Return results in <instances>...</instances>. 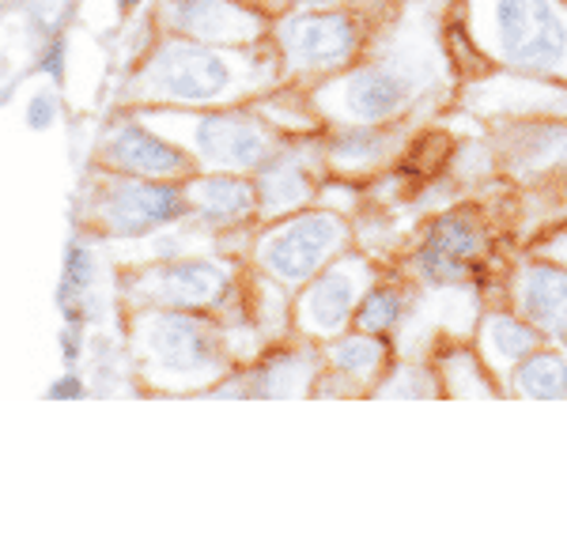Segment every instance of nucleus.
Instances as JSON below:
<instances>
[{
	"label": "nucleus",
	"mask_w": 567,
	"mask_h": 559,
	"mask_svg": "<svg viewBox=\"0 0 567 559\" xmlns=\"http://www.w3.org/2000/svg\"><path fill=\"white\" fill-rule=\"evenodd\" d=\"M194 213L205 227H235L258 213L254 178L235 170H216L194 186Z\"/></svg>",
	"instance_id": "nucleus-21"
},
{
	"label": "nucleus",
	"mask_w": 567,
	"mask_h": 559,
	"mask_svg": "<svg viewBox=\"0 0 567 559\" xmlns=\"http://www.w3.org/2000/svg\"><path fill=\"white\" fill-rule=\"evenodd\" d=\"M470 344L477 348V355L484 360L492 374L499 379H507V371L515 363H523L534 348L545 344V337L537 333L534 325L526 322L518 310H511L503 299H488L481 307L477 322H473V333H470Z\"/></svg>",
	"instance_id": "nucleus-12"
},
{
	"label": "nucleus",
	"mask_w": 567,
	"mask_h": 559,
	"mask_svg": "<svg viewBox=\"0 0 567 559\" xmlns=\"http://www.w3.org/2000/svg\"><path fill=\"white\" fill-rule=\"evenodd\" d=\"M526 250L545 253V258H553L556 265H564V269H567V216L556 219V224L542 227V231L526 242Z\"/></svg>",
	"instance_id": "nucleus-27"
},
{
	"label": "nucleus",
	"mask_w": 567,
	"mask_h": 559,
	"mask_svg": "<svg viewBox=\"0 0 567 559\" xmlns=\"http://www.w3.org/2000/svg\"><path fill=\"white\" fill-rule=\"evenodd\" d=\"M496 152V170L515 189L548 186L567 178V117H507L484 125Z\"/></svg>",
	"instance_id": "nucleus-4"
},
{
	"label": "nucleus",
	"mask_w": 567,
	"mask_h": 559,
	"mask_svg": "<svg viewBox=\"0 0 567 559\" xmlns=\"http://www.w3.org/2000/svg\"><path fill=\"white\" fill-rule=\"evenodd\" d=\"M393 152H398V133H393V125L344 122L341 130H333L326 141L329 167L349 170V174H371V170L386 167V163H393Z\"/></svg>",
	"instance_id": "nucleus-18"
},
{
	"label": "nucleus",
	"mask_w": 567,
	"mask_h": 559,
	"mask_svg": "<svg viewBox=\"0 0 567 559\" xmlns=\"http://www.w3.org/2000/svg\"><path fill=\"white\" fill-rule=\"evenodd\" d=\"M405 318H409V288L405 283L401 280H371L368 288H363L360 302H355L352 329L386 337L405 322Z\"/></svg>",
	"instance_id": "nucleus-24"
},
{
	"label": "nucleus",
	"mask_w": 567,
	"mask_h": 559,
	"mask_svg": "<svg viewBox=\"0 0 567 559\" xmlns=\"http://www.w3.org/2000/svg\"><path fill=\"white\" fill-rule=\"evenodd\" d=\"M462 103L484 125L507 122V117H542V114L567 117V84L542 76H523V72L484 69V76H477L462 91Z\"/></svg>",
	"instance_id": "nucleus-9"
},
{
	"label": "nucleus",
	"mask_w": 567,
	"mask_h": 559,
	"mask_svg": "<svg viewBox=\"0 0 567 559\" xmlns=\"http://www.w3.org/2000/svg\"><path fill=\"white\" fill-rule=\"evenodd\" d=\"M254 194H258V213L261 216H291L315 197V182L303 163V155L291 148H277L269 159L254 170Z\"/></svg>",
	"instance_id": "nucleus-16"
},
{
	"label": "nucleus",
	"mask_w": 567,
	"mask_h": 559,
	"mask_svg": "<svg viewBox=\"0 0 567 559\" xmlns=\"http://www.w3.org/2000/svg\"><path fill=\"white\" fill-rule=\"evenodd\" d=\"M152 80L175 103H216L239 84V69L231 65L227 53H219V45L178 39L159 50Z\"/></svg>",
	"instance_id": "nucleus-8"
},
{
	"label": "nucleus",
	"mask_w": 567,
	"mask_h": 559,
	"mask_svg": "<svg viewBox=\"0 0 567 559\" xmlns=\"http://www.w3.org/2000/svg\"><path fill=\"white\" fill-rule=\"evenodd\" d=\"M326 360H329V371L341 382L371 390V382H379L382 374L390 371V341L379 333H363V329L337 333V337H329Z\"/></svg>",
	"instance_id": "nucleus-22"
},
{
	"label": "nucleus",
	"mask_w": 567,
	"mask_h": 559,
	"mask_svg": "<svg viewBox=\"0 0 567 559\" xmlns=\"http://www.w3.org/2000/svg\"><path fill=\"white\" fill-rule=\"evenodd\" d=\"M462 27L484 69L567 84V0H462Z\"/></svg>",
	"instance_id": "nucleus-1"
},
{
	"label": "nucleus",
	"mask_w": 567,
	"mask_h": 559,
	"mask_svg": "<svg viewBox=\"0 0 567 559\" xmlns=\"http://www.w3.org/2000/svg\"><path fill=\"white\" fill-rule=\"evenodd\" d=\"M427 69L413 61H390V65H360L337 80V110L341 122L393 125L409 114L427 87Z\"/></svg>",
	"instance_id": "nucleus-6"
},
{
	"label": "nucleus",
	"mask_w": 567,
	"mask_h": 559,
	"mask_svg": "<svg viewBox=\"0 0 567 559\" xmlns=\"http://www.w3.org/2000/svg\"><path fill=\"white\" fill-rule=\"evenodd\" d=\"M439 386H443V397H458V401H507L503 397V386L496 374L484 366V360L477 355V348L470 341L446 348L443 355H439Z\"/></svg>",
	"instance_id": "nucleus-23"
},
{
	"label": "nucleus",
	"mask_w": 567,
	"mask_h": 559,
	"mask_svg": "<svg viewBox=\"0 0 567 559\" xmlns=\"http://www.w3.org/2000/svg\"><path fill=\"white\" fill-rule=\"evenodd\" d=\"M61 65H65V45H53V53H50V61H45V72L50 76H61Z\"/></svg>",
	"instance_id": "nucleus-30"
},
{
	"label": "nucleus",
	"mask_w": 567,
	"mask_h": 559,
	"mask_svg": "<svg viewBox=\"0 0 567 559\" xmlns=\"http://www.w3.org/2000/svg\"><path fill=\"white\" fill-rule=\"evenodd\" d=\"M496 299L526 318L548 344H567V269L545 253L523 250L503 261Z\"/></svg>",
	"instance_id": "nucleus-7"
},
{
	"label": "nucleus",
	"mask_w": 567,
	"mask_h": 559,
	"mask_svg": "<svg viewBox=\"0 0 567 559\" xmlns=\"http://www.w3.org/2000/svg\"><path fill=\"white\" fill-rule=\"evenodd\" d=\"M363 27L344 8H296L277 23V45L288 72L329 76L355 61L363 50Z\"/></svg>",
	"instance_id": "nucleus-5"
},
{
	"label": "nucleus",
	"mask_w": 567,
	"mask_h": 559,
	"mask_svg": "<svg viewBox=\"0 0 567 559\" xmlns=\"http://www.w3.org/2000/svg\"><path fill=\"white\" fill-rule=\"evenodd\" d=\"M371 283V265L363 258H337L329 261L315 280H307L299 288V329H307L310 337H329L344 333L352 325L355 302H360L363 288Z\"/></svg>",
	"instance_id": "nucleus-10"
},
{
	"label": "nucleus",
	"mask_w": 567,
	"mask_h": 559,
	"mask_svg": "<svg viewBox=\"0 0 567 559\" xmlns=\"http://www.w3.org/2000/svg\"><path fill=\"white\" fill-rule=\"evenodd\" d=\"M507 401H567V344H542L503 379Z\"/></svg>",
	"instance_id": "nucleus-20"
},
{
	"label": "nucleus",
	"mask_w": 567,
	"mask_h": 559,
	"mask_svg": "<svg viewBox=\"0 0 567 559\" xmlns=\"http://www.w3.org/2000/svg\"><path fill=\"white\" fill-rule=\"evenodd\" d=\"M499 219L473 200L435 213L409 253L416 288L432 296H481L488 302V283L499 280Z\"/></svg>",
	"instance_id": "nucleus-2"
},
{
	"label": "nucleus",
	"mask_w": 567,
	"mask_h": 559,
	"mask_svg": "<svg viewBox=\"0 0 567 559\" xmlns=\"http://www.w3.org/2000/svg\"><path fill=\"white\" fill-rule=\"evenodd\" d=\"M182 213H186L182 189L163 182H130L103 197V219L117 235H148L163 224H175Z\"/></svg>",
	"instance_id": "nucleus-14"
},
{
	"label": "nucleus",
	"mask_w": 567,
	"mask_h": 559,
	"mask_svg": "<svg viewBox=\"0 0 567 559\" xmlns=\"http://www.w3.org/2000/svg\"><path fill=\"white\" fill-rule=\"evenodd\" d=\"M50 122H53V103L45 95H39L27 106V125H31V130H50Z\"/></svg>",
	"instance_id": "nucleus-28"
},
{
	"label": "nucleus",
	"mask_w": 567,
	"mask_h": 559,
	"mask_svg": "<svg viewBox=\"0 0 567 559\" xmlns=\"http://www.w3.org/2000/svg\"><path fill=\"white\" fill-rule=\"evenodd\" d=\"M159 296L178 310H197V307H219L235 291V277L227 265L213 258H186L175 261L155 277Z\"/></svg>",
	"instance_id": "nucleus-17"
},
{
	"label": "nucleus",
	"mask_w": 567,
	"mask_h": 559,
	"mask_svg": "<svg viewBox=\"0 0 567 559\" xmlns=\"http://www.w3.org/2000/svg\"><path fill=\"white\" fill-rule=\"evenodd\" d=\"M382 386H374L379 397H443L435 366H398L382 374Z\"/></svg>",
	"instance_id": "nucleus-26"
},
{
	"label": "nucleus",
	"mask_w": 567,
	"mask_h": 559,
	"mask_svg": "<svg viewBox=\"0 0 567 559\" xmlns=\"http://www.w3.org/2000/svg\"><path fill=\"white\" fill-rule=\"evenodd\" d=\"M106 163H114V167L130 174H141V178H171V174H182L189 167L186 152L159 141L148 130H136V125H122V130L110 136Z\"/></svg>",
	"instance_id": "nucleus-19"
},
{
	"label": "nucleus",
	"mask_w": 567,
	"mask_h": 559,
	"mask_svg": "<svg viewBox=\"0 0 567 559\" xmlns=\"http://www.w3.org/2000/svg\"><path fill=\"white\" fill-rule=\"evenodd\" d=\"M349 246V224L326 208H299L284 216L258 242V261L272 280L299 291Z\"/></svg>",
	"instance_id": "nucleus-3"
},
{
	"label": "nucleus",
	"mask_w": 567,
	"mask_h": 559,
	"mask_svg": "<svg viewBox=\"0 0 567 559\" xmlns=\"http://www.w3.org/2000/svg\"><path fill=\"white\" fill-rule=\"evenodd\" d=\"M91 277V265H87V258L84 253H72V280H76V288H84V280Z\"/></svg>",
	"instance_id": "nucleus-29"
},
{
	"label": "nucleus",
	"mask_w": 567,
	"mask_h": 559,
	"mask_svg": "<svg viewBox=\"0 0 567 559\" xmlns=\"http://www.w3.org/2000/svg\"><path fill=\"white\" fill-rule=\"evenodd\" d=\"M178 27L208 45H254L269 31L265 15L243 0H178Z\"/></svg>",
	"instance_id": "nucleus-15"
},
{
	"label": "nucleus",
	"mask_w": 567,
	"mask_h": 559,
	"mask_svg": "<svg viewBox=\"0 0 567 559\" xmlns=\"http://www.w3.org/2000/svg\"><path fill=\"white\" fill-rule=\"evenodd\" d=\"M318 374L315 352H277L250 374V397H303Z\"/></svg>",
	"instance_id": "nucleus-25"
},
{
	"label": "nucleus",
	"mask_w": 567,
	"mask_h": 559,
	"mask_svg": "<svg viewBox=\"0 0 567 559\" xmlns=\"http://www.w3.org/2000/svg\"><path fill=\"white\" fill-rule=\"evenodd\" d=\"M148 344L155 363L171 374H213L219 366V344L213 329L186 310L155 318Z\"/></svg>",
	"instance_id": "nucleus-13"
},
{
	"label": "nucleus",
	"mask_w": 567,
	"mask_h": 559,
	"mask_svg": "<svg viewBox=\"0 0 567 559\" xmlns=\"http://www.w3.org/2000/svg\"><path fill=\"white\" fill-rule=\"evenodd\" d=\"M296 8H344L349 0H291Z\"/></svg>",
	"instance_id": "nucleus-31"
},
{
	"label": "nucleus",
	"mask_w": 567,
	"mask_h": 559,
	"mask_svg": "<svg viewBox=\"0 0 567 559\" xmlns=\"http://www.w3.org/2000/svg\"><path fill=\"white\" fill-rule=\"evenodd\" d=\"M197 152L216 170L254 174L277 152V136L258 117L239 114V110H224V114H208L197 122Z\"/></svg>",
	"instance_id": "nucleus-11"
}]
</instances>
